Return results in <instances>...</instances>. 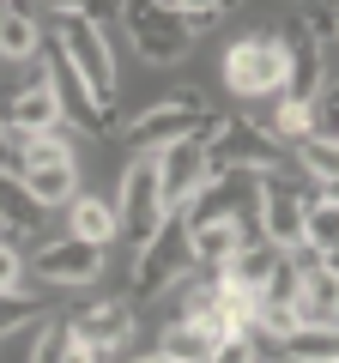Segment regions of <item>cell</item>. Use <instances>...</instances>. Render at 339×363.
I'll list each match as a JSON object with an SVG mask.
<instances>
[{"label":"cell","mask_w":339,"mask_h":363,"mask_svg":"<svg viewBox=\"0 0 339 363\" xmlns=\"http://www.w3.org/2000/svg\"><path fill=\"white\" fill-rule=\"evenodd\" d=\"M121 30L140 49V61H152V67H182L188 49H194V25L170 0H128L121 6Z\"/></svg>","instance_id":"obj_1"},{"label":"cell","mask_w":339,"mask_h":363,"mask_svg":"<svg viewBox=\"0 0 339 363\" xmlns=\"http://www.w3.org/2000/svg\"><path fill=\"white\" fill-rule=\"evenodd\" d=\"M55 49L67 55V67L85 79V91H91L97 104L116 109V49H109L104 25H91L85 13H61L55 18Z\"/></svg>","instance_id":"obj_2"},{"label":"cell","mask_w":339,"mask_h":363,"mask_svg":"<svg viewBox=\"0 0 339 363\" xmlns=\"http://www.w3.org/2000/svg\"><path fill=\"white\" fill-rule=\"evenodd\" d=\"M285 164V140L261 121H224V133L206 145V176H273Z\"/></svg>","instance_id":"obj_3"},{"label":"cell","mask_w":339,"mask_h":363,"mask_svg":"<svg viewBox=\"0 0 339 363\" xmlns=\"http://www.w3.org/2000/svg\"><path fill=\"white\" fill-rule=\"evenodd\" d=\"M170 218L164 206V188H157V157L133 152L128 169H121V194H116V224H121V242L145 248L157 236V224Z\"/></svg>","instance_id":"obj_4"},{"label":"cell","mask_w":339,"mask_h":363,"mask_svg":"<svg viewBox=\"0 0 339 363\" xmlns=\"http://www.w3.org/2000/svg\"><path fill=\"white\" fill-rule=\"evenodd\" d=\"M285 37H273V30H255V37H236L230 49H224V85L236 91V97H273V91H285Z\"/></svg>","instance_id":"obj_5"},{"label":"cell","mask_w":339,"mask_h":363,"mask_svg":"<svg viewBox=\"0 0 339 363\" xmlns=\"http://www.w3.org/2000/svg\"><path fill=\"white\" fill-rule=\"evenodd\" d=\"M188 260H194V248H188V224H182V212H170V218L157 224L152 242L133 248V303H140V297H164V291L188 272Z\"/></svg>","instance_id":"obj_6"},{"label":"cell","mask_w":339,"mask_h":363,"mask_svg":"<svg viewBox=\"0 0 339 363\" xmlns=\"http://www.w3.org/2000/svg\"><path fill=\"white\" fill-rule=\"evenodd\" d=\"M109 267V248L104 242H85V236H61V242H43L37 255H30V279H43V285H61V291H85L97 285Z\"/></svg>","instance_id":"obj_7"},{"label":"cell","mask_w":339,"mask_h":363,"mask_svg":"<svg viewBox=\"0 0 339 363\" xmlns=\"http://www.w3.org/2000/svg\"><path fill=\"white\" fill-rule=\"evenodd\" d=\"M200 121H206V104L170 97V104H152V109H140V116L128 121V133H121V140H128L133 152L157 157L164 145H176V140H194V133H200Z\"/></svg>","instance_id":"obj_8"},{"label":"cell","mask_w":339,"mask_h":363,"mask_svg":"<svg viewBox=\"0 0 339 363\" xmlns=\"http://www.w3.org/2000/svg\"><path fill=\"white\" fill-rule=\"evenodd\" d=\"M303 212H309V200H297L279 182V169L273 176H255V218H261V236L273 248H285V255H297L303 248Z\"/></svg>","instance_id":"obj_9"},{"label":"cell","mask_w":339,"mask_h":363,"mask_svg":"<svg viewBox=\"0 0 339 363\" xmlns=\"http://www.w3.org/2000/svg\"><path fill=\"white\" fill-rule=\"evenodd\" d=\"M291 260L303 267V291H297L303 327H339V267H333V260H321L315 248H297Z\"/></svg>","instance_id":"obj_10"},{"label":"cell","mask_w":339,"mask_h":363,"mask_svg":"<svg viewBox=\"0 0 339 363\" xmlns=\"http://www.w3.org/2000/svg\"><path fill=\"white\" fill-rule=\"evenodd\" d=\"M61 121H67V109H61V97H55V79H37V85H25L18 97L0 104V128L13 133V140L49 133V128H61Z\"/></svg>","instance_id":"obj_11"},{"label":"cell","mask_w":339,"mask_h":363,"mask_svg":"<svg viewBox=\"0 0 339 363\" xmlns=\"http://www.w3.org/2000/svg\"><path fill=\"white\" fill-rule=\"evenodd\" d=\"M49 79H55V97H61V109H73L79 128H91V133H116V128H121V109H104V104H97L91 91H85V79L67 67V55L55 49V43H49Z\"/></svg>","instance_id":"obj_12"},{"label":"cell","mask_w":339,"mask_h":363,"mask_svg":"<svg viewBox=\"0 0 339 363\" xmlns=\"http://www.w3.org/2000/svg\"><path fill=\"white\" fill-rule=\"evenodd\" d=\"M200 182H206V145L200 140H176L157 152V188H164V206L182 212V200L194 194Z\"/></svg>","instance_id":"obj_13"},{"label":"cell","mask_w":339,"mask_h":363,"mask_svg":"<svg viewBox=\"0 0 339 363\" xmlns=\"http://www.w3.org/2000/svg\"><path fill=\"white\" fill-rule=\"evenodd\" d=\"M73 339H85V345H97L109 357V351H121L133 339V297H109V303H91V309H79L73 321Z\"/></svg>","instance_id":"obj_14"},{"label":"cell","mask_w":339,"mask_h":363,"mask_svg":"<svg viewBox=\"0 0 339 363\" xmlns=\"http://www.w3.org/2000/svg\"><path fill=\"white\" fill-rule=\"evenodd\" d=\"M285 97H297V104H315L327 91V43H315L309 30H291L285 43Z\"/></svg>","instance_id":"obj_15"},{"label":"cell","mask_w":339,"mask_h":363,"mask_svg":"<svg viewBox=\"0 0 339 363\" xmlns=\"http://www.w3.org/2000/svg\"><path fill=\"white\" fill-rule=\"evenodd\" d=\"M255 176H206L194 188V194L182 200V224L188 230H200V224H212V218H230V212H243V188Z\"/></svg>","instance_id":"obj_16"},{"label":"cell","mask_w":339,"mask_h":363,"mask_svg":"<svg viewBox=\"0 0 339 363\" xmlns=\"http://www.w3.org/2000/svg\"><path fill=\"white\" fill-rule=\"evenodd\" d=\"M18 182H25V194L37 200L43 212L79 200V164L73 157H67V164H30V169H18Z\"/></svg>","instance_id":"obj_17"},{"label":"cell","mask_w":339,"mask_h":363,"mask_svg":"<svg viewBox=\"0 0 339 363\" xmlns=\"http://www.w3.org/2000/svg\"><path fill=\"white\" fill-rule=\"evenodd\" d=\"M43 49V25L30 6L18 0H0V61H30Z\"/></svg>","instance_id":"obj_18"},{"label":"cell","mask_w":339,"mask_h":363,"mask_svg":"<svg viewBox=\"0 0 339 363\" xmlns=\"http://www.w3.org/2000/svg\"><path fill=\"white\" fill-rule=\"evenodd\" d=\"M285 260V248H273V242H248V248H236L224 267H212L218 272V285H248V291H261L267 279H273V267Z\"/></svg>","instance_id":"obj_19"},{"label":"cell","mask_w":339,"mask_h":363,"mask_svg":"<svg viewBox=\"0 0 339 363\" xmlns=\"http://www.w3.org/2000/svg\"><path fill=\"white\" fill-rule=\"evenodd\" d=\"M37 224H43V206L25 194L18 169H6V164H0V230H6V236L18 242V236H25V230H37Z\"/></svg>","instance_id":"obj_20"},{"label":"cell","mask_w":339,"mask_h":363,"mask_svg":"<svg viewBox=\"0 0 339 363\" xmlns=\"http://www.w3.org/2000/svg\"><path fill=\"white\" fill-rule=\"evenodd\" d=\"M279 363H339V327H297L279 339Z\"/></svg>","instance_id":"obj_21"},{"label":"cell","mask_w":339,"mask_h":363,"mask_svg":"<svg viewBox=\"0 0 339 363\" xmlns=\"http://www.w3.org/2000/svg\"><path fill=\"white\" fill-rule=\"evenodd\" d=\"M303 248H315L321 260L339 255V200H309V212H303Z\"/></svg>","instance_id":"obj_22"},{"label":"cell","mask_w":339,"mask_h":363,"mask_svg":"<svg viewBox=\"0 0 339 363\" xmlns=\"http://www.w3.org/2000/svg\"><path fill=\"white\" fill-rule=\"evenodd\" d=\"M188 248H194V267H224L236 255V212L230 218H212L200 230H188Z\"/></svg>","instance_id":"obj_23"},{"label":"cell","mask_w":339,"mask_h":363,"mask_svg":"<svg viewBox=\"0 0 339 363\" xmlns=\"http://www.w3.org/2000/svg\"><path fill=\"white\" fill-rule=\"evenodd\" d=\"M73 236H85V242H116L121 224H116V200H73Z\"/></svg>","instance_id":"obj_24"},{"label":"cell","mask_w":339,"mask_h":363,"mask_svg":"<svg viewBox=\"0 0 339 363\" xmlns=\"http://www.w3.org/2000/svg\"><path fill=\"white\" fill-rule=\"evenodd\" d=\"M73 157V128H49V133H25L18 140V169H30V164H67Z\"/></svg>","instance_id":"obj_25"},{"label":"cell","mask_w":339,"mask_h":363,"mask_svg":"<svg viewBox=\"0 0 339 363\" xmlns=\"http://www.w3.org/2000/svg\"><path fill=\"white\" fill-rule=\"evenodd\" d=\"M297 164H303V176H309V182L333 188V182H339V140H321V133L297 140Z\"/></svg>","instance_id":"obj_26"},{"label":"cell","mask_w":339,"mask_h":363,"mask_svg":"<svg viewBox=\"0 0 339 363\" xmlns=\"http://www.w3.org/2000/svg\"><path fill=\"white\" fill-rule=\"evenodd\" d=\"M49 297L43 291H0V339H13L25 321H43Z\"/></svg>","instance_id":"obj_27"},{"label":"cell","mask_w":339,"mask_h":363,"mask_svg":"<svg viewBox=\"0 0 339 363\" xmlns=\"http://www.w3.org/2000/svg\"><path fill=\"white\" fill-rule=\"evenodd\" d=\"M273 133H279V140H309V133H315V109L297 104V97H279V109H273Z\"/></svg>","instance_id":"obj_28"},{"label":"cell","mask_w":339,"mask_h":363,"mask_svg":"<svg viewBox=\"0 0 339 363\" xmlns=\"http://www.w3.org/2000/svg\"><path fill=\"white\" fill-rule=\"evenodd\" d=\"M206 363H261V345H255V333L243 327V333H224Z\"/></svg>","instance_id":"obj_29"},{"label":"cell","mask_w":339,"mask_h":363,"mask_svg":"<svg viewBox=\"0 0 339 363\" xmlns=\"http://www.w3.org/2000/svg\"><path fill=\"white\" fill-rule=\"evenodd\" d=\"M0 291H30V279H25V255H18L13 236H0Z\"/></svg>","instance_id":"obj_30"},{"label":"cell","mask_w":339,"mask_h":363,"mask_svg":"<svg viewBox=\"0 0 339 363\" xmlns=\"http://www.w3.org/2000/svg\"><path fill=\"white\" fill-rule=\"evenodd\" d=\"M315 133H321V140H339V85H333V79H327V91H321V97H315Z\"/></svg>","instance_id":"obj_31"},{"label":"cell","mask_w":339,"mask_h":363,"mask_svg":"<svg viewBox=\"0 0 339 363\" xmlns=\"http://www.w3.org/2000/svg\"><path fill=\"white\" fill-rule=\"evenodd\" d=\"M61 351H67V321H43L37 345H30V363H61Z\"/></svg>","instance_id":"obj_32"},{"label":"cell","mask_w":339,"mask_h":363,"mask_svg":"<svg viewBox=\"0 0 339 363\" xmlns=\"http://www.w3.org/2000/svg\"><path fill=\"white\" fill-rule=\"evenodd\" d=\"M170 6H176V13H182L194 30H206L218 13H230V0H170Z\"/></svg>","instance_id":"obj_33"},{"label":"cell","mask_w":339,"mask_h":363,"mask_svg":"<svg viewBox=\"0 0 339 363\" xmlns=\"http://www.w3.org/2000/svg\"><path fill=\"white\" fill-rule=\"evenodd\" d=\"M61 363H104V351L85 345V339H73V327H67V351H61Z\"/></svg>","instance_id":"obj_34"},{"label":"cell","mask_w":339,"mask_h":363,"mask_svg":"<svg viewBox=\"0 0 339 363\" xmlns=\"http://www.w3.org/2000/svg\"><path fill=\"white\" fill-rule=\"evenodd\" d=\"M121 6H128V0H85L79 13L91 18V25H109V18H121Z\"/></svg>","instance_id":"obj_35"},{"label":"cell","mask_w":339,"mask_h":363,"mask_svg":"<svg viewBox=\"0 0 339 363\" xmlns=\"http://www.w3.org/2000/svg\"><path fill=\"white\" fill-rule=\"evenodd\" d=\"M0 164H6V169H18V140H13L6 128H0Z\"/></svg>","instance_id":"obj_36"},{"label":"cell","mask_w":339,"mask_h":363,"mask_svg":"<svg viewBox=\"0 0 339 363\" xmlns=\"http://www.w3.org/2000/svg\"><path fill=\"white\" fill-rule=\"evenodd\" d=\"M79 6H85V0H49V13L61 18V13H79Z\"/></svg>","instance_id":"obj_37"},{"label":"cell","mask_w":339,"mask_h":363,"mask_svg":"<svg viewBox=\"0 0 339 363\" xmlns=\"http://www.w3.org/2000/svg\"><path fill=\"white\" fill-rule=\"evenodd\" d=\"M133 363H176V357H164V351H145V357H133Z\"/></svg>","instance_id":"obj_38"},{"label":"cell","mask_w":339,"mask_h":363,"mask_svg":"<svg viewBox=\"0 0 339 363\" xmlns=\"http://www.w3.org/2000/svg\"><path fill=\"white\" fill-rule=\"evenodd\" d=\"M327 200H339V182H333V188H327Z\"/></svg>","instance_id":"obj_39"},{"label":"cell","mask_w":339,"mask_h":363,"mask_svg":"<svg viewBox=\"0 0 339 363\" xmlns=\"http://www.w3.org/2000/svg\"><path fill=\"white\" fill-rule=\"evenodd\" d=\"M333 30H339V0H333Z\"/></svg>","instance_id":"obj_40"}]
</instances>
